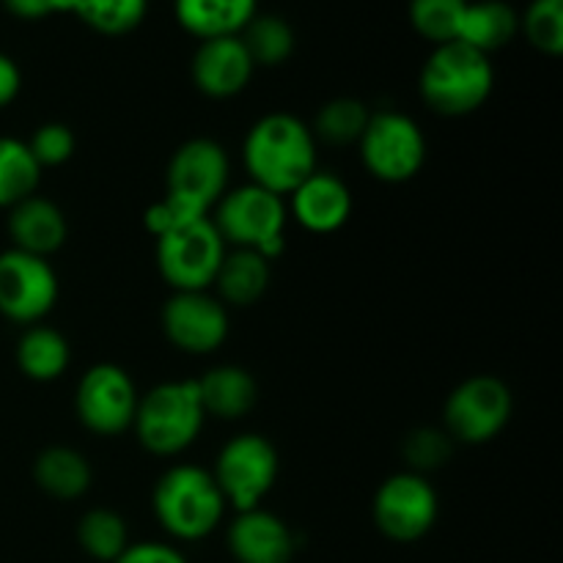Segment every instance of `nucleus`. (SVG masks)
I'll return each instance as SVG.
<instances>
[{
	"label": "nucleus",
	"mask_w": 563,
	"mask_h": 563,
	"mask_svg": "<svg viewBox=\"0 0 563 563\" xmlns=\"http://www.w3.org/2000/svg\"><path fill=\"white\" fill-rule=\"evenodd\" d=\"M201 396L196 379L163 383L137 399L135 427L137 440L146 451L157 456H176L190 449L203 429Z\"/></svg>",
	"instance_id": "4"
},
{
	"label": "nucleus",
	"mask_w": 563,
	"mask_h": 563,
	"mask_svg": "<svg viewBox=\"0 0 563 563\" xmlns=\"http://www.w3.org/2000/svg\"><path fill=\"white\" fill-rule=\"evenodd\" d=\"M297 223L311 234H333L350 220L352 192L339 176L313 170L295 192H289V207Z\"/></svg>",
	"instance_id": "17"
},
{
	"label": "nucleus",
	"mask_w": 563,
	"mask_h": 563,
	"mask_svg": "<svg viewBox=\"0 0 563 563\" xmlns=\"http://www.w3.org/2000/svg\"><path fill=\"white\" fill-rule=\"evenodd\" d=\"M438 520V493L418 473L390 476L374 495V522L394 542H418Z\"/></svg>",
	"instance_id": "12"
},
{
	"label": "nucleus",
	"mask_w": 563,
	"mask_h": 563,
	"mask_svg": "<svg viewBox=\"0 0 563 563\" xmlns=\"http://www.w3.org/2000/svg\"><path fill=\"white\" fill-rule=\"evenodd\" d=\"M214 207H218V214L212 223L223 242H231L242 251L262 253L264 258H275L284 251L289 209L280 196L258 185H245L225 192Z\"/></svg>",
	"instance_id": "5"
},
{
	"label": "nucleus",
	"mask_w": 563,
	"mask_h": 563,
	"mask_svg": "<svg viewBox=\"0 0 563 563\" xmlns=\"http://www.w3.org/2000/svg\"><path fill=\"white\" fill-rule=\"evenodd\" d=\"M20 86H22L20 66H16L9 55L0 53V108L14 102L16 93H20Z\"/></svg>",
	"instance_id": "36"
},
{
	"label": "nucleus",
	"mask_w": 563,
	"mask_h": 563,
	"mask_svg": "<svg viewBox=\"0 0 563 563\" xmlns=\"http://www.w3.org/2000/svg\"><path fill=\"white\" fill-rule=\"evenodd\" d=\"M225 242L212 218H196L157 236V269L174 291H207L214 284Z\"/></svg>",
	"instance_id": "6"
},
{
	"label": "nucleus",
	"mask_w": 563,
	"mask_h": 563,
	"mask_svg": "<svg viewBox=\"0 0 563 563\" xmlns=\"http://www.w3.org/2000/svg\"><path fill=\"white\" fill-rule=\"evenodd\" d=\"M253 69L256 66H253L240 36L207 38V42L198 44L190 64L196 88L212 99H229L245 91V86L253 77Z\"/></svg>",
	"instance_id": "15"
},
{
	"label": "nucleus",
	"mask_w": 563,
	"mask_h": 563,
	"mask_svg": "<svg viewBox=\"0 0 563 563\" xmlns=\"http://www.w3.org/2000/svg\"><path fill=\"white\" fill-rule=\"evenodd\" d=\"M451 434L438 432V429H418L405 440V456L410 465L421 471L440 467L451 454Z\"/></svg>",
	"instance_id": "33"
},
{
	"label": "nucleus",
	"mask_w": 563,
	"mask_h": 563,
	"mask_svg": "<svg viewBox=\"0 0 563 563\" xmlns=\"http://www.w3.org/2000/svg\"><path fill=\"white\" fill-rule=\"evenodd\" d=\"M113 563H187V559L165 542H141L130 544Z\"/></svg>",
	"instance_id": "34"
},
{
	"label": "nucleus",
	"mask_w": 563,
	"mask_h": 563,
	"mask_svg": "<svg viewBox=\"0 0 563 563\" xmlns=\"http://www.w3.org/2000/svg\"><path fill=\"white\" fill-rule=\"evenodd\" d=\"M157 522L179 542H201L220 526L225 498L212 473L196 465H174L154 487Z\"/></svg>",
	"instance_id": "3"
},
{
	"label": "nucleus",
	"mask_w": 563,
	"mask_h": 563,
	"mask_svg": "<svg viewBox=\"0 0 563 563\" xmlns=\"http://www.w3.org/2000/svg\"><path fill=\"white\" fill-rule=\"evenodd\" d=\"M170 344L190 355H209L229 339V311L207 291H174L163 308Z\"/></svg>",
	"instance_id": "14"
},
{
	"label": "nucleus",
	"mask_w": 563,
	"mask_h": 563,
	"mask_svg": "<svg viewBox=\"0 0 563 563\" xmlns=\"http://www.w3.org/2000/svg\"><path fill=\"white\" fill-rule=\"evenodd\" d=\"M212 478L236 511L258 509L278 478V451L262 434H240L223 445Z\"/></svg>",
	"instance_id": "9"
},
{
	"label": "nucleus",
	"mask_w": 563,
	"mask_h": 563,
	"mask_svg": "<svg viewBox=\"0 0 563 563\" xmlns=\"http://www.w3.org/2000/svg\"><path fill=\"white\" fill-rule=\"evenodd\" d=\"M214 284L229 306H253L262 300L269 286V258L256 251H242V247H236L234 253L225 251Z\"/></svg>",
	"instance_id": "22"
},
{
	"label": "nucleus",
	"mask_w": 563,
	"mask_h": 563,
	"mask_svg": "<svg viewBox=\"0 0 563 563\" xmlns=\"http://www.w3.org/2000/svg\"><path fill=\"white\" fill-rule=\"evenodd\" d=\"M467 0H410V22L434 44L456 42Z\"/></svg>",
	"instance_id": "30"
},
{
	"label": "nucleus",
	"mask_w": 563,
	"mask_h": 563,
	"mask_svg": "<svg viewBox=\"0 0 563 563\" xmlns=\"http://www.w3.org/2000/svg\"><path fill=\"white\" fill-rule=\"evenodd\" d=\"M77 542L91 559L113 563L130 548L126 522L110 509H91L77 522Z\"/></svg>",
	"instance_id": "28"
},
{
	"label": "nucleus",
	"mask_w": 563,
	"mask_h": 563,
	"mask_svg": "<svg viewBox=\"0 0 563 563\" xmlns=\"http://www.w3.org/2000/svg\"><path fill=\"white\" fill-rule=\"evenodd\" d=\"M58 275L47 258L25 251L0 253V313L11 322L33 324L53 311Z\"/></svg>",
	"instance_id": "11"
},
{
	"label": "nucleus",
	"mask_w": 563,
	"mask_h": 563,
	"mask_svg": "<svg viewBox=\"0 0 563 563\" xmlns=\"http://www.w3.org/2000/svg\"><path fill=\"white\" fill-rule=\"evenodd\" d=\"M368 119H372V113L366 110V104L352 97H339L319 110L311 132L313 137H322L333 146H344V143L361 141Z\"/></svg>",
	"instance_id": "29"
},
{
	"label": "nucleus",
	"mask_w": 563,
	"mask_h": 563,
	"mask_svg": "<svg viewBox=\"0 0 563 563\" xmlns=\"http://www.w3.org/2000/svg\"><path fill=\"white\" fill-rule=\"evenodd\" d=\"M361 157L368 174L388 185L412 179L427 163V137L405 113H377L361 135Z\"/></svg>",
	"instance_id": "8"
},
{
	"label": "nucleus",
	"mask_w": 563,
	"mask_h": 563,
	"mask_svg": "<svg viewBox=\"0 0 563 563\" xmlns=\"http://www.w3.org/2000/svg\"><path fill=\"white\" fill-rule=\"evenodd\" d=\"M196 388L201 396L203 412L220 418V421H234V418L247 416L258 399L256 379L240 366L212 368L201 379H196Z\"/></svg>",
	"instance_id": "20"
},
{
	"label": "nucleus",
	"mask_w": 563,
	"mask_h": 563,
	"mask_svg": "<svg viewBox=\"0 0 563 563\" xmlns=\"http://www.w3.org/2000/svg\"><path fill=\"white\" fill-rule=\"evenodd\" d=\"M75 132L66 124H58V121L42 124L33 132L31 141H27V148L36 157L38 168H44V165H64L75 154Z\"/></svg>",
	"instance_id": "32"
},
{
	"label": "nucleus",
	"mask_w": 563,
	"mask_h": 563,
	"mask_svg": "<svg viewBox=\"0 0 563 563\" xmlns=\"http://www.w3.org/2000/svg\"><path fill=\"white\" fill-rule=\"evenodd\" d=\"M495 88V69L489 55L462 42L438 44L421 69V97L434 113H476Z\"/></svg>",
	"instance_id": "2"
},
{
	"label": "nucleus",
	"mask_w": 563,
	"mask_h": 563,
	"mask_svg": "<svg viewBox=\"0 0 563 563\" xmlns=\"http://www.w3.org/2000/svg\"><path fill=\"white\" fill-rule=\"evenodd\" d=\"M240 38L253 66H278L295 53V31L284 16L256 14L240 33Z\"/></svg>",
	"instance_id": "26"
},
{
	"label": "nucleus",
	"mask_w": 563,
	"mask_h": 563,
	"mask_svg": "<svg viewBox=\"0 0 563 563\" xmlns=\"http://www.w3.org/2000/svg\"><path fill=\"white\" fill-rule=\"evenodd\" d=\"M9 236L16 251L47 258L66 242V218L53 201L31 196L9 209Z\"/></svg>",
	"instance_id": "18"
},
{
	"label": "nucleus",
	"mask_w": 563,
	"mask_h": 563,
	"mask_svg": "<svg viewBox=\"0 0 563 563\" xmlns=\"http://www.w3.org/2000/svg\"><path fill=\"white\" fill-rule=\"evenodd\" d=\"M229 550L236 563H289L297 542L291 528L273 511L247 509L231 522Z\"/></svg>",
	"instance_id": "16"
},
{
	"label": "nucleus",
	"mask_w": 563,
	"mask_h": 563,
	"mask_svg": "<svg viewBox=\"0 0 563 563\" xmlns=\"http://www.w3.org/2000/svg\"><path fill=\"white\" fill-rule=\"evenodd\" d=\"M33 478L53 498L75 500L91 487V467H88L86 456L77 454L75 449L53 445L38 454L36 465H33Z\"/></svg>",
	"instance_id": "23"
},
{
	"label": "nucleus",
	"mask_w": 563,
	"mask_h": 563,
	"mask_svg": "<svg viewBox=\"0 0 563 563\" xmlns=\"http://www.w3.org/2000/svg\"><path fill=\"white\" fill-rule=\"evenodd\" d=\"M16 366L36 383L58 379L69 366V344L53 328H31L16 344Z\"/></svg>",
	"instance_id": "24"
},
{
	"label": "nucleus",
	"mask_w": 563,
	"mask_h": 563,
	"mask_svg": "<svg viewBox=\"0 0 563 563\" xmlns=\"http://www.w3.org/2000/svg\"><path fill=\"white\" fill-rule=\"evenodd\" d=\"M522 33L544 55L563 53V0H533L522 14Z\"/></svg>",
	"instance_id": "31"
},
{
	"label": "nucleus",
	"mask_w": 563,
	"mask_h": 563,
	"mask_svg": "<svg viewBox=\"0 0 563 563\" xmlns=\"http://www.w3.org/2000/svg\"><path fill=\"white\" fill-rule=\"evenodd\" d=\"M511 390L498 377H471L456 385L445 401V427L462 443H487L498 438L511 418Z\"/></svg>",
	"instance_id": "10"
},
{
	"label": "nucleus",
	"mask_w": 563,
	"mask_h": 563,
	"mask_svg": "<svg viewBox=\"0 0 563 563\" xmlns=\"http://www.w3.org/2000/svg\"><path fill=\"white\" fill-rule=\"evenodd\" d=\"M256 9L258 0H174L179 25L201 42L240 36L247 22L256 16Z\"/></svg>",
	"instance_id": "19"
},
{
	"label": "nucleus",
	"mask_w": 563,
	"mask_h": 563,
	"mask_svg": "<svg viewBox=\"0 0 563 563\" xmlns=\"http://www.w3.org/2000/svg\"><path fill=\"white\" fill-rule=\"evenodd\" d=\"M75 407L77 418L93 434H121L135 421V383L115 363H97L82 374L80 385H77Z\"/></svg>",
	"instance_id": "13"
},
{
	"label": "nucleus",
	"mask_w": 563,
	"mask_h": 563,
	"mask_svg": "<svg viewBox=\"0 0 563 563\" xmlns=\"http://www.w3.org/2000/svg\"><path fill=\"white\" fill-rule=\"evenodd\" d=\"M229 187V154L209 137L181 143L168 163L165 198L196 218H209V209L225 196Z\"/></svg>",
	"instance_id": "7"
},
{
	"label": "nucleus",
	"mask_w": 563,
	"mask_h": 563,
	"mask_svg": "<svg viewBox=\"0 0 563 563\" xmlns=\"http://www.w3.org/2000/svg\"><path fill=\"white\" fill-rule=\"evenodd\" d=\"M5 11L20 20H44L49 14H69V0H3Z\"/></svg>",
	"instance_id": "35"
},
{
	"label": "nucleus",
	"mask_w": 563,
	"mask_h": 563,
	"mask_svg": "<svg viewBox=\"0 0 563 563\" xmlns=\"http://www.w3.org/2000/svg\"><path fill=\"white\" fill-rule=\"evenodd\" d=\"M148 11V0H69V14L104 36H124L135 31Z\"/></svg>",
	"instance_id": "27"
},
{
	"label": "nucleus",
	"mask_w": 563,
	"mask_h": 563,
	"mask_svg": "<svg viewBox=\"0 0 563 563\" xmlns=\"http://www.w3.org/2000/svg\"><path fill=\"white\" fill-rule=\"evenodd\" d=\"M242 159L251 185L284 198L317 170V137L291 113H269L247 132Z\"/></svg>",
	"instance_id": "1"
},
{
	"label": "nucleus",
	"mask_w": 563,
	"mask_h": 563,
	"mask_svg": "<svg viewBox=\"0 0 563 563\" xmlns=\"http://www.w3.org/2000/svg\"><path fill=\"white\" fill-rule=\"evenodd\" d=\"M520 31V16L506 0H476L462 14L456 42L489 55L506 47Z\"/></svg>",
	"instance_id": "21"
},
{
	"label": "nucleus",
	"mask_w": 563,
	"mask_h": 563,
	"mask_svg": "<svg viewBox=\"0 0 563 563\" xmlns=\"http://www.w3.org/2000/svg\"><path fill=\"white\" fill-rule=\"evenodd\" d=\"M38 179H42V168L27 143L0 137V209H11L25 198L36 196Z\"/></svg>",
	"instance_id": "25"
}]
</instances>
